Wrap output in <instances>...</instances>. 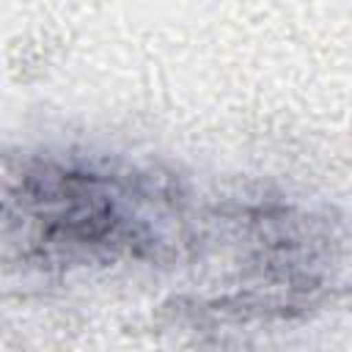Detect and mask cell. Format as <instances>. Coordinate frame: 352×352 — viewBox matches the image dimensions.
I'll list each match as a JSON object with an SVG mask.
<instances>
[{
	"mask_svg": "<svg viewBox=\"0 0 352 352\" xmlns=\"http://www.w3.org/2000/svg\"><path fill=\"white\" fill-rule=\"evenodd\" d=\"M170 195L140 173L74 168L60 162L33 165L8 206L19 209L25 253L44 248V258L94 261L140 253L157 245L162 209Z\"/></svg>",
	"mask_w": 352,
	"mask_h": 352,
	"instance_id": "6da1fadb",
	"label": "cell"
}]
</instances>
